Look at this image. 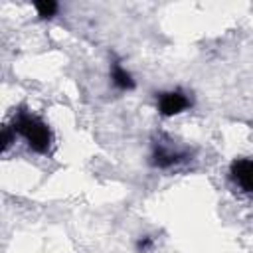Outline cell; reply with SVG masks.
<instances>
[{
    "instance_id": "6da1fadb",
    "label": "cell",
    "mask_w": 253,
    "mask_h": 253,
    "mask_svg": "<svg viewBox=\"0 0 253 253\" xmlns=\"http://www.w3.org/2000/svg\"><path fill=\"white\" fill-rule=\"evenodd\" d=\"M10 126L16 134H20L28 142V146L34 152L45 154L51 148L53 134H51V128L47 126V123L42 117L30 113V111H18L14 115Z\"/></svg>"
},
{
    "instance_id": "7a4b0ae2",
    "label": "cell",
    "mask_w": 253,
    "mask_h": 253,
    "mask_svg": "<svg viewBox=\"0 0 253 253\" xmlns=\"http://www.w3.org/2000/svg\"><path fill=\"white\" fill-rule=\"evenodd\" d=\"M192 107V99L188 93L182 89H172V91H162L156 99V109L162 117H176Z\"/></svg>"
},
{
    "instance_id": "3957f363",
    "label": "cell",
    "mask_w": 253,
    "mask_h": 253,
    "mask_svg": "<svg viewBox=\"0 0 253 253\" xmlns=\"http://www.w3.org/2000/svg\"><path fill=\"white\" fill-rule=\"evenodd\" d=\"M190 158V152L186 150H178V148H172V146H166V144H154L152 148V154H150V164L154 168H160V170H166V168H172L180 162H186Z\"/></svg>"
},
{
    "instance_id": "277c9868",
    "label": "cell",
    "mask_w": 253,
    "mask_h": 253,
    "mask_svg": "<svg viewBox=\"0 0 253 253\" xmlns=\"http://www.w3.org/2000/svg\"><path fill=\"white\" fill-rule=\"evenodd\" d=\"M229 176L241 192L253 194V158H235L229 164Z\"/></svg>"
},
{
    "instance_id": "5b68a950",
    "label": "cell",
    "mask_w": 253,
    "mask_h": 253,
    "mask_svg": "<svg viewBox=\"0 0 253 253\" xmlns=\"http://www.w3.org/2000/svg\"><path fill=\"white\" fill-rule=\"evenodd\" d=\"M111 81H113V85H115L119 91H132V89H134V79H132V75L121 65L119 59H115L113 65H111Z\"/></svg>"
},
{
    "instance_id": "8992f818",
    "label": "cell",
    "mask_w": 253,
    "mask_h": 253,
    "mask_svg": "<svg viewBox=\"0 0 253 253\" xmlns=\"http://www.w3.org/2000/svg\"><path fill=\"white\" fill-rule=\"evenodd\" d=\"M34 8H36L38 18H42V20H51V18L57 14L59 4L53 2V0H40V2H34Z\"/></svg>"
},
{
    "instance_id": "52a82bcc",
    "label": "cell",
    "mask_w": 253,
    "mask_h": 253,
    "mask_svg": "<svg viewBox=\"0 0 253 253\" xmlns=\"http://www.w3.org/2000/svg\"><path fill=\"white\" fill-rule=\"evenodd\" d=\"M14 138H16V132L12 130V126L6 125V126L2 128V150H4V152L10 148V144L14 142Z\"/></svg>"
},
{
    "instance_id": "ba28073f",
    "label": "cell",
    "mask_w": 253,
    "mask_h": 253,
    "mask_svg": "<svg viewBox=\"0 0 253 253\" xmlns=\"http://www.w3.org/2000/svg\"><path fill=\"white\" fill-rule=\"evenodd\" d=\"M152 247H154V239L150 235H144V237L136 239V251L138 253H148Z\"/></svg>"
}]
</instances>
